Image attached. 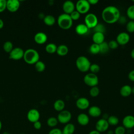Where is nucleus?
I'll list each match as a JSON object with an SVG mask.
<instances>
[{"label": "nucleus", "mask_w": 134, "mask_h": 134, "mask_svg": "<svg viewBox=\"0 0 134 134\" xmlns=\"http://www.w3.org/2000/svg\"><path fill=\"white\" fill-rule=\"evenodd\" d=\"M122 126L126 129H130L134 127V116L131 115H128L124 117L122 120Z\"/></svg>", "instance_id": "13"}, {"label": "nucleus", "mask_w": 134, "mask_h": 134, "mask_svg": "<svg viewBox=\"0 0 134 134\" xmlns=\"http://www.w3.org/2000/svg\"><path fill=\"white\" fill-rule=\"evenodd\" d=\"M57 46L53 43H49L47 44L45 47V50L48 53L52 54L57 51Z\"/></svg>", "instance_id": "27"}, {"label": "nucleus", "mask_w": 134, "mask_h": 134, "mask_svg": "<svg viewBox=\"0 0 134 134\" xmlns=\"http://www.w3.org/2000/svg\"><path fill=\"white\" fill-rule=\"evenodd\" d=\"M48 134H63L62 130L58 128H53L51 129L48 132Z\"/></svg>", "instance_id": "42"}, {"label": "nucleus", "mask_w": 134, "mask_h": 134, "mask_svg": "<svg viewBox=\"0 0 134 134\" xmlns=\"http://www.w3.org/2000/svg\"><path fill=\"white\" fill-rule=\"evenodd\" d=\"M90 95L92 97H97L99 94V89L97 86L92 87L90 90Z\"/></svg>", "instance_id": "35"}, {"label": "nucleus", "mask_w": 134, "mask_h": 134, "mask_svg": "<svg viewBox=\"0 0 134 134\" xmlns=\"http://www.w3.org/2000/svg\"><path fill=\"white\" fill-rule=\"evenodd\" d=\"M2 134H10V132H8V131H4V132H3Z\"/></svg>", "instance_id": "53"}, {"label": "nucleus", "mask_w": 134, "mask_h": 134, "mask_svg": "<svg viewBox=\"0 0 134 134\" xmlns=\"http://www.w3.org/2000/svg\"><path fill=\"white\" fill-rule=\"evenodd\" d=\"M99 46V50H100L99 53H106V52H107L108 51V50L109 49L108 43L105 41H104L103 43L100 44Z\"/></svg>", "instance_id": "34"}, {"label": "nucleus", "mask_w": 134, "mask_h": 134, "mask_svg": "<svg viewBox=\"0 0 134 134\" xmlns=\"http://www.w3.org/2000/svg\"><path fill=\"white\" fill-rule=\"evenodd\" d=\"M39 58L38 52L34 49H28L24 51L23 59L27 64H35L39 61Z\"/></svg>", "instance_id": "2"}, {"label": "nucleus", "mask_w": 134, "mask_h": 134, "mask_svg": "<svg viewBox=\"0 0 134 134\" xmlns=\"http://www.w3.org/2000/svg\"><path fill=\"white\" fill-rule=\"evenodd\" d=\"M56 52L59 56L63 57L68 53L69 48L65 44H60L59 46H57Z\"/></svg>", "instance_id": "24"}, {"label": "nucleus", "mask_w": 134, "mask_h": 134, "mask_svg": "<svg viewBox=\"0 0 134 134\" xmlns=\"http://www.w3.org/2000/svg\"><path fill=\"white\" fill-rule=\"evenodd\" d=\"M84 83L92 87L94 86H97L98 84V77L96 74L92 73H89L86 74L83 79Z\"/></svg>", "instance_id": "6"}, {"label": "nucleus", "mask_w": 134, "mask_h": 134, "mask_svg": "<svg viewBox=\"0 0 134 134\" xmlns=\"http://www.w3.org/2000/svg\"><path fill=\"white\" fill-rule=\"evenodd\" d=\"M48 39V37L47 35L43 32H38L36 33L34 36L35 41L39 44H42L46 42Z\"/></svg>", "instance_id": "17"}, {"label": "nucleus", "mask_w": 134, "mask_h": 134, "mask_svg": "<svg viewBox=\"0 0 134 134\" xmlns=\"http://www.w3.org/2000/svg\"><path fill=\"white\" fill-rule=\"evenodd\" d=\"M33 126H34V127L35 129L39 130V129H41V128L42 127V124L39 120H38V121H37L34 122L33 123Z\"/></svg>", "instance_id": "44"}, {"label": "nucleus", "mask_w": 134, "mask_h": 134, "mask_svg": "<svg viewBox=\"0 0 134 134\" xmlns=\"http://www.w3.org/2000/svg\"><path fill=\"white\" fill-rule=\"evenodd\" d=\"M132 2H134V0H133V1H132Z\"/></svg>", "instance_id": "55"}, {"label": "nucleus", "mask_w": 134, "mask_h": 134, "mask_svg": "<svg viewBox=\"0 0 134 134\" xmlns=\"http://www.w3.org/2000/svg\"><path fill=\"white\" fill-rule=\"evenodd\" d=\"M20 134H25V133H20Z\"/></svg>", "instance_id": "56"}, {"label": "nucleus", "mask_w": 134, "mask_h": 134, "mask_svg": "<svg viewBox=\"0 0 134 134\" xmlns=\"http://www.w3.org/2000/svg\"><path fill=\"white\" fill-rule=\"evenodd\" d=\"M24 54V50L20 47L14 48L11 52L9 53L10 59L14 60H19L23 58Z\"/></svg>", "instance_id": "9"}, {"label": "nucleus", "mask_w": 134, "mask_h": 134, "mask_svg": "<svg viewBox=\"0 0 134 134\" xmlns=\"http://www.w3.org/2000/svg\"><path fill=\"white\" fill-rule=\"evenodd\" d=\"M62 9L64 13L70 15L75 9V5L71 1H65L62 5Z\"/></svg>", "instance_id": "16"}, {"label": "nucleus", "mask_w": 134, "mask_h": 134, "mask_svg": "<svg viewBox=\"0 0 134 134\" xmlns=\"http://www.w3.org/2000/svg\"><path fill=\"white\" fill-rule=\"evenodd\" d=\"M75 130L74 125L72 123H68L65 125L62 130L63 134H73Z\"/></svg>", "instance_id": "23"}, {"label": "nucleus", "mask_w": 134, "mask_h": 134, "mask_svg": "<svg viewBox=\"0 0 134 134\" xmlns=\"http://www.w3.org/2000/svg\"><path fill=\"white\" fill-rule=\"evenodd\" d=\"M89 29L85 25V24H78L75 28V32L79 35H84L86 34L88 31Z\"/></svg>", "instance_id": "21"}, {"label": "nucleus", "mask_w": 134, "mask_h": 134, "mask_svg": "<svg viewBox=\"0 0 134 134\" xmlns=\"http://www.w3.org/2000/svg\"><path fill=\"white\" fill-rule=\"evenodd\" d=\"M89 50L91 53L92 54H97L99 53V46L96 43H93L91 45L89 48Z\"/></svg>", "instance_id": "32"}, {"label": "nucleus", "mask_w": 134, "mask_h": 134, "mask_svg": "<svg viewBox=\"0 0 134 134\" xmlns=\"http://www.w3.org/2000/svg\"><path fill=\"white\" fill-rule=\"evenodd\" d=\"M131 92H132V93L134 94V86H133V87L131 88Z\"/></svg>", "instance_id": "54"}, {"label": "nucleus", "mask_w": 134, "mask_h": 134, "mask_svg": "<svg viewBox=\"0 0 134 134\" xmlns=\"http://www.w3.org/2000/svg\"><path fill=\"white\" fill-rule=\"evenodd\" d=\"M70 16L71 18V19H72V20H78L81 16V14L76 10H75L74 11H73L72 13H71L70 14Z\"/></svg>", "instance_id": "40"}, {"label": "nucleus", "mask_w": 134, "mask_h": 134, "mask_svg": "<svg viewBox=\"0 0 134 134\" xmlns=\"http://www.w3.org/2000/svg\"><path fill=\"white\" fill-rule=\"evenodd\" d=\"M128 77L130 81L134 82V70H132L129 72Z\"/></svg>", "instance_id": "45"}, {"label": "nucleus", "mask_w": 134, "mask_h": 134, "mask_svg": "<svg viewBox=\"0 0 134 134\" xmlns=\"http://www.w3.org/2000/svg\"><path fill=\"white\" fill-rule=\"evenodd\" d=\"M88 134H100V133L95 129V130H93L90 131Z\"/></svg>", "instance_id": "48"}, {"label": "nucleus", "mask_w": 134, "mask_h": 134, "mask_svg": "<svg viewBox=\"0 0 134 134\" xmlns=\"http://www.w3.org/2000/svg\"><path fill=\"white\" fill-rule=\"evenodd\" d=\"M72 118V114L68 110H63L59 113L57 119L58 122L62 124H66L70 122Z\"/></svg>", "instance_id": "8"}, {"label": "nucleus", "mask_w": 134, "mask_h": 134, "mask_svg": "<svg viewBox=\"0 0 134 134\" xmlns=\"http://www.w3.org/2000/svg\"><path fill=\"white\" fill-rule=\"evenodd\" d=\"M55 18L54 17L51 15H48L44 16L43 18V22L44 23L48 26H53L55 23Z\"/></svg>", "instance_id": "26"}, {"label": "nucleus", "mask_w": 134, "mask_h": 134, "mask_svg": "<svg viewBox=\"0 0 134 134\" xmlns=\"http://www.w3.org/2000/svg\"><path fill=\"white\" fill-rule=\"evenodd\" d=\"M77 121L79 125L85 126L88 124L90 118L87 114L85 113H81L77 117Z\"/></svg>", "instance_id": "18"}, {"label": "nucleus", "mask_w": 134, "mask_h": 134, "mask_svg": "<svg viewBox=\"0 0 134 134\" xmlns=\"http://www.w3.org/2000/svg\"><path fill=\"white\" fill-rule=\"evenodd\" d=\"M105 134H106V133H105Z\"/></svg>", "instance_id": "57"}, {"label": "nucleus", "mask_w": 134, "mask_h": 134, "mask_svg": "<svg viewBox=\"0 0 134 134\" xmlns=\"http://www.w3.org/2000/svg\"><path fill=\"white\" fill-rule=\"evenodd\" d=\"M131 87L129 85H124L120 89V94L124 97H128L132 93Z\"/></svg>", "instance_id": "22"}, {"label": "nucleus", "mask_w": 134, "mask_h": 134, "mask_svg": "<svg viewBox=\"0 0 134 134\" xmlns=\"http://www.w3.org/2000/svg\"><path fill=\"white\" fill-rule=\"evenodd\" d=\"M3 49L4 51H5L7 53H9L13 49V43L10 41H6L4 44H3Z\"/></svg>", "instance_id": "31"}, {"label": "nucleus", "mask_w": 134, "mask_h": 134, "mask_svg": "<svg viewBox=\"0 0 134 134\" xmlns=\"http://www.w3.org/2000/svg\"><path fill=\"white\" fill-rule=\"evenodd\" d=\"M114 134H125L126 128L122 126H117L114 131Z\"/></svg>", "instance_id": "39"}, {"label": "nucleus", "mask_w": 134, "mask_h": 134, "mask_svg": "<svg viewBox=\"0 0 134 134\" xmlns=\"http://www.w3.org/2000/svg\"><path fill=\"white\" fill-rule=\"evenodd\" d=\"M118 21L121 24H124L126 22V18L125 16H121L119 17Z\"/></svg>", "instance_id": "46"}, {"label": "nucleus", "mask_w": 134, "mask_h": 134, "mask_svg": "<svg viewBox=\"0 0 134 134\" xmlns=\"http://www.w3.org/2000/svg\"><path fill=\"white\" fill-rule=\"evenodd\" d=\"M109 126V125L107 120L103 118H101L98 120L95 124L96 130L100 133L104 132L107 131V130L108 129Z\"/></svg>", "instance_id": "11"}, {"label": "nucleus", "mask_w": 134, "mask_h": 134, "mask_svg": "<svg viewBox=\"0 0 134 134\" xmlns=\"http://www.w3.org/2000/svg\"><path fill=\"white\" fill-rule=\"evenodd\" d=\"M130 55L131 57V58L134 59V48L131 50V53H130Z\"/></svg>", "instance_id": "50"}, {"label": "nucleus", "mask_w": 134, "mask_h": 134, "mask_svg": "<svg viewBox=\"0 0 134 134\" xmlns=\"http://www.w3.org/2000/svg\"><path fill=\"white\" fill-rule=\"evenodd\" d=\"M108 44L109 49H116L118 48L119 46L117 41L115 40H112L109 41V42L108 43Z\"/></svg>", "instance_id": "41"}, {"label": "nucleus", "mask_w": 134, "mask_h": 134, "mask_svg": "<svg viewBox=\"0 0 134 134\" xmlns=\"http://www.w3.org/2000/svg\"><path fill=\"white\" fill-rule=\"evenodd\" d=\"M107 121L109 125H110V126H116L119 123L118 118L115 115L109 116L108 119H107Z\"/></svg>", "instance_id": "28"}, {"label": "nucleus", "mask_w": 134, "mask_h": 134, "mask_svg": "<svg viewBox=\"0 0 134 134\" xmlns=\"http://www.w3.org/2000/svg\"><path fill=\"white\" fill-rule=\"evenodd\" d=\"M58 120L57 118L54 117H50L47 120V125L50 127H55L58 124Z\"/></svg>", "instance_id": "30"}, {"label": "nucleus", "mask_w": 134, "mask_h": 134, "mask_svg": "<svg viewBox=\"0 0 134 134\" xmlns=\"http://www.w3.org/2000/svg\"><path fill=\"white\" fill-rule=\"evenodd\" d=\"M105 40V36L103 33L101 32H94L92 36V40L94 43L99 45L103 43Z\"/></svg>", "instance_id": "20"}, {"label": "nucleus", "mask_w": 134, "mask_h": 134, "mask_svg": "<svg viewBox=\"0 0 134 134\" xmlns=\"http://www.w3.org/2000/svg\"><path fill=\"white\" fill-rule=\"evenodd\" d=\"M4 25V24L3 20L1 18H0V29H1L3 27Z\"/></svg>", "instance_id": "49"}, {"label": "nucleus", "mask_w": 134, "mask_h": 134, "mask_svg": "<svg viewBox=\"0 0 134 134\" xmlns=\"http://www.w3.org/2000/svg\"><path fill=\"white\" fill-rule=\"evenodd\" d=\"M20 7V2L18 0H8L6 2V9L12 13L18 10Z\"/></svg>", "instance_id": "14"}, {"label": "nucleus", "mask_w": 134, "mask_h": 134, "mask_svg": "<svg viewBox=\"0 0 134 134\" xmlns=\"http://www.w3.org/2000/svg\"><path fill=\"white\" fill-rule=\"evenodd\" d=\"M93 29L95 32H101L104 34V32L105 31V27L104 25L102 24L98 23Z\"/></svg>", "instance_id": "37"}, {"label": "nucleus", "mask_w": 134, "mask_h": 134, "mask_svg": "<svg viewBox=\"0 0 134 134\" xmlns=\"http://www.w3.org/2000/svg\"><path fill=\"white\" fill-rule=\"evenodd\" d=\"M6 0H0V13L3 12L6 9Z\"/></svg>", "instance_id": "43"}, {"label": "nucleus", "mask_w": 134, "mask_h": 134, "mask_svg": "<svg viewBox=\"0 0 134 134\" xmlns=\"http://www.w3.org/2000/svg\"><path fill=\"white\" fill-rule=\"evenodd\" d=\"M127 31L129 33H132L134 32V20L129 21L126 26Z\"/></svg>", "instance_id": "36"}, {"label": "nucleus", "mask_w": 134, "mask_h": 134, "mask_svg": "<svg viewBox=\"0 0 134 134\" xmlns=\"http://www.w3.org/2000/svg\"><path fill=\"white\" fill-rule=\"evenodd\" d=\"M130 40V36L126 32H121L118 34L116 37V41L118 44L124 46L127 44Z\"/></svg>", "instance_id": "12"}, {"label": "nucleus", "mask_w": 134, "mask_h": 134, "mask_svg": "<svg viewBox=\"0 0 134 134\" xmlns=\"http://www.w3.org/2000/svg\"><path fill=\"white\" fill-rule=\"evenodd\" d=\"M76 106L80 110H85L90 107V101L86 97H80L76 101Z\"/></svg>", "instance_id": "15"}, {"label": "nucleus", "mask_w": 134, "mask_h": 134, "mask_svg": "<svg viewBox=\"0 0 134 134\" xmlns=\"http://www.w3.org/2000/svg\"><path fill=\"white\" fill-rule=\"evenodd\" d=\"M75 65L77 69L80 71L81 72H86L90 70L91 63L87 57L82 55L76 59Z\"/></svg>", "instance_id": "4"}, {"label": "nucleus", "mask_w": 134, "mask_h": 134, "mask_svg": "<svg viewBox=\"0 0 134 134\" xmlns=\"http://www.w3.org/2000/svg\"><path fill=\"white\" fill-rule=\"evenodd\" d=\"M120 17V11L115 6H108L105 7L102 12V19L105 23L109 24L117 22Z\"/></svg>", "instance_id": "1"}, {"label": "nucleus", "mask_w": 134, "mask_h": 134, "mask_svg": "<svg viewBox=\"0 0 134 134\" xmlns=\"http://www.w3.org/2000/svg\"><path fill=\"white\" fill-rule=\"evenodd\" d=\"M2 123L1 120H0V131H1V129H2Z\"/></svg>", "instance_id": "52"}, {"label": "nucleus", "mask_w": 134, "mask_h": 134, "mask_svg": "<svg viewBox=\"0 0 134 134\" xmlns=\"http://www.w3.org/2000/svg\"><path fill=\"white\" fill-rule=\"evenodd\" d=\"M126 14L127 17L130 19L131 20H134V5L128 7L126 11Z\"/></svg>", "instance_id": "33"}, {"label": "nucleus", "mask_w": 134, "mask_h": 134, "mask_svg": "<svg viewBox=\"0 0 134 134\" xmlns=\"http://www.w3.org/2000/svg\"><path fill=\"white\" fill-rule=\"evenodd\" d=\"M88 115L92 117H98L102 114L100 108L97 106H92L88 108Z\"/></svg>", "instance_id": "19"}, {"label": "nucleus", "mask_w": 134, "mask_h": 134, "mask_svg": "<svg viewBox=\"0 0 134 134\" xmlns=\"http://www.w3.org/2000/svg\"><path fill=\"white\" fill-rule=\"evenodd\" d=\"M84 23L88 29L94 28L98 24L97 17L93 13L87 14L84 18Z\"/></svg>", "instance_id": "7"}, {"label": "nucleus", "mask_w": 134, "mask_h": 134, "mask_svg": "<svg viewBox=\"0 0 134 134\" xmlns=\"http://www.w3.org/2000/svg\"><path fill=\"white\" fill-rule=\"evenodd\" d=\"M88 2L90 5H94L97 4L99 1L98 0H88Z\"/></svg>", "instance_id": "47"}, {"label": "nucleus", "mask_w": 134, "mask_h": 134, "mask_svg": "<svg viewBox=\"0 0 134 134\" xmlns=\"http://www.w3.org/2000/svg\"><path fill=\"white\" fill-rule=\"evenodd\" d=\"M106 134H114V131L110 130H109Z\"/></svg>", "instance_id": "51"}, {"label": "nucleus", "mask_w": 134, "mask_h": 134, "mask_svg": "<svg viewBox=\"0 0 134 134\" xmlns=\"http://www.w3.org/2000/svg\"><path fill=\"white\" fill-rule=\"evenodd\" d=\"M65 105L64 102L62 99H59L54 102L53 104V108L56 111L60 112L64 110Z\"/></svg>", "instance_id": "25"}, {"label": "nucleus", "mask_w": 134, "mask_h": 134, "mask_svg": "<svg viewBox=\"0 0 134 134\" xmlns=\"http://www.w3.org/2000/svg\"><path fill=\"white\" fill-rule=\"evenodd\" d=\"M73 21L70 15L65 13L60 15L57 19V23L59 27L64 30H68L71 28L73 25Z\"/></svg>", "instance_id": "3"}, {"label": "nucleus", "mask_w": 134, "mask_h": 134, "mask_svg": "<svg viewBox=\"0 0 134 134\" xmlns=\"http://www.w3.org/2000/svg\"><path fill=\"white\" fill-rule=\"evenodd\" d=\"M75 5V9L80 14H85L87 13L91 7L88 1L86 0H79Z\"/></svg>", "instance_id": "5"}, {"label": "nucleus", "mask_w": 134, "mask_h": 134, "mask_svg": "<svg viewBox=\"0 0 134 134\" xmlns=\"http://www.w3.org/2000/svg\"><path fill=\"white\" fill-rule=\"evenodd\" d=\"M40 117L39 111L35 108H32L30 109L27 114V118L28 121L31 122H35L39 120Z\"/></svg>", "instance_id": "10"}, {"label": "nucleus", "mask_w": 134, "mask_h": 134, "mask_svg": "<svg viewBox=\"0 0 134 134\" xmlns=\"http://www.w3.org/2000/svg\"><path fill=\"white\" fill-rule=\"evenodd\" d=\"M35 67L36 70L38 72H42L44 71L46 69V65L43 62L41 61H38L35 64Z\"/></svg>", "instance_id": "29"}, {"label": "nucleus", "mask_w": 134, "mask_h": 134, "mask_svg": "<svg viewBox=\"0 0 134 134\" xmlns=\"http://www.w3.org/2000/svg\"><path fill=\"white\" fill-rule=\"evenodd\" d=\"M89 70H90L91 73L96 74L100 71V66L99 65L96 63L91 64Z\"/></svg>", "instance_id": "38"}]
</instances>
